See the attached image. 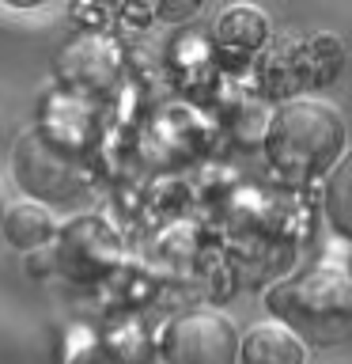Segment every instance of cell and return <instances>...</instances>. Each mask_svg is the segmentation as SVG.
<instances>
[{
  "mask_svg": "<svg viewBox=\"0 0 352 364\" xmlns=\"http://www.w3.org/2000/svg\"><path fill=\"white\" fill-rule=\"evenodd\" d=\"M269 167L292 186L329 178L348 156V129L337 107L322 99L280 102L265 129Z\"/></svg>",
  "mask_w": 352,
  "mask_h": 364,
  "instance_id": "obj_1",
  "label": "cell"
},
{
  "mask_svg": "<svg viewBox=\"0 0 352 364\" xmlns=\"http://www.w3.org/2000/svg\"><path fill=\"white\" fill-rule=\"evenodd\" d=\"M273 323L288 326L303 346L334 349L352 341V273L322 262L295 277H284L265 296Z\"/></svg>",
  "mask_w": 352,
  "mask_h": 364,
  "instance_id": "obj_2",
  "label": "cell"
},
{
  "mask_svg": "<svg viewBox=\"0 0 352 364\" xmlns=\"http://www.w3.org/2000/svg\"><path fill=\"white\" fill-rule=\"evenodd\" d=\"M11 175L23 198L42 205H72L87 190L84 164L72 148L53 141L45 129H27L11 144Z\"/></svg>",
  "mask_w": 352,
  "mask_h": 364,
  "instance_id": "obj_3",
  "label": "cell"
},
{
  "mask_svg": "<svg viewBox=\"0 0 352 364\" xmlns=\"http://www.w3.org/2000/svg\"><path fill=\"white\" fill-rule=\"evenodd\" d=\"M243 334L216 307H193L167 323L159 338L163 364H238Z\"/></svg>",
  "mask_w": 352,
  "mask_h": 364,
  "instance_id": "obj_4",
  "label": "cell"
},
{
  "mask_svg": "<svg viewBox=\"0 0 352 364\" xmlns=\"http://www.w3.org/2000/svg\"><path fill=\"white\" fill-rule=\"evenodd\" d=\"M53 262L72 281H99L121 262V243L114 228L99 216H76L61 228V243L53 250Z\"/></svg>",
  "mask_w": 352,
  "mask_h": 364,
  "instance_id": "obj_5",
  "label": "cell"
},
{
  "mask_svg": "<svg viewBox=\"0 0 352 364\" xmlns=\"http://www.w3.org/2000/svg\"><path fill=\"white\" fill-rule=\"evenodd\" d=\"M238 364H307V346L280 323H258L243 334Z\"/></svg>",
  "mask_w": 352,
  "mask_h": 364,
  "instance_id": "obj_6",
  "label": "cell"
},
{
  "mask_svg": "<svg viewBox=\"0 0 352 364\" xmlns=\"http://www.w3.org/2000/svg\"><path fill=\"white\" fill-rule=\"evenodd\" d=\"M57 235V220H53V209L42 201H31V198H19L8 205V216H4V239L23 255L31 250H42L50 239Z\"/></svg>",
  "mask_w": 352,
  "mask_h": 364,
  "instance_id": "obj_7",
  "label": "cell"
},
{
  "mask_svg": "<svg viewBox=\"0 0 352 364\" xmlns=\"http://www.w3.org/2000/svg\"><path fill=\"white\" fill-rule=\"evenodd\" d=\"M216 46L227 53H258L261 46L269 42V16L261 8H250V4H235L227 8L220 19H216Z\"/></svg>",
  "mask_w": 352,
  "mask_h": 364,
  "instance_id": "obj_8",
  "label": "cell"
},
{
  "mask_svg": "<svg viewBox=\"0 0 352 364\" xmlns=\"http://www.w3.org/2000/svg\"><path fill=\"white\" fill-rule=\"evenodd\" d=\"M110 57H118V50L102 38H79L76 46H68L61 53V76L72 80V84H106L114 73L95 68V61H110Z\"/></svg>",
  "mask_w": 352,
  "mask_h": 364,
  "instance_id": "obj_9",
  "label": "cell"
},
{
  "mask_svg": "<svg viewBox=\"0 0 352 364\" xmlns=\"http://www.w3.org/2000/svg\"><path fill=\"white\" fill-rule=\"evenodd\" d=\"M326 216L334 224V232L352 243V152L326 178Z\"/></svg>",
  "mask_w": 352,
  "mask_h": 364,
  "instance_id": "obj_10",
  "label": "cell"
},
{
  "mask_svg": "<svg viewBox=\"0 0 352 364\" xmlns=\"http://www.w3.org/2000/svg\"><path fill=\"white\" fill-rule=\"evenodd\" d=\"M197 0H189V4H159V19H189V16H197Z\"/></svg>",
  "mask_w": 352,
  "mask_h": 364,
  "instance_id": "obj_11",
  "label": "cell"
},
{
  "mask_svg": "<svg viewBox=\"0 0 352 364\" xmlns=\"http://www.w3.org/2000/svg\"><path fill=\"white\" fill-rule=\"evenodd\" d=\"M4 216H8V201H4V190H0V235H4Z\"/></svg>",
  "mask_w": 352,
  "mask_h": 364,
  "instance_id": "obj_12",
  "label": "cell"
},
{
  "mask_svg": "<svg viewBox=\"0 0 352 364\" xmlns=\"http://www.w3.org/2000/svg\"><path fill=\"white\" fill-rule=\"evenodd\" d=\"M0 152H4V125H0Z\"/></svg>",
  "mask_w": 352,
  "mask_h": 364,
  "instance_id": "obj_13",
  "label": "cell"
}]
</instances>
